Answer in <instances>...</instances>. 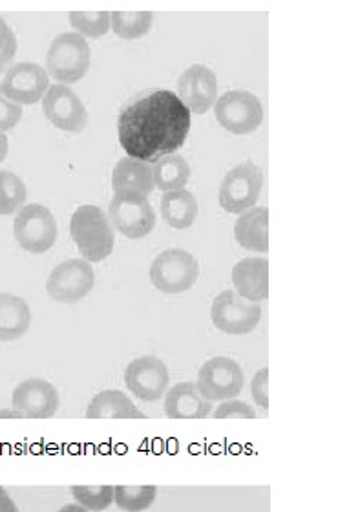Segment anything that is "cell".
I'll list each match as a JSON object with an SVG mask.
<instances>
[{
  "label": "cell",
  "instance_id": "cell-29",
  "mask_svg": "<svg viewBox=\"0 0 349 512\" xmlns=\"http://www.w3.org/2000/svg\"><path fill=\"white\" fill-rule=\"evenodd\" d=\"M75 503L88 512H103L114 503L112 485H75L72 487Z\"/></svg>",
  "mask_w": 349,
  "mask_h": 512
},
{
  "label": "cell",
  "instance_id": "cell-25",
  "mask_svg": "<svg viewBox=\"0 0 349 512\" xmlns=\"http://www.w3.org/2000/svg\"><path fill=\"white\" fill-rule=\"evenodd\" d=\"M154 24L152 11H114L110 13V30L125 41L145 37Z\"/></svg>",
  "mask_w": 349,
  "mask_h": 512
},
{
  "label": "cell",
  "instance_id": "cell-18",
  "mask_svg": "<svg viewBox=\"0 0 349 512\" xmlns=\"http://www.w3.org/2000/svg\"><path fill=\"white\" fill-rule=\"evenodd\" d=\"M212 410L211 401L191 381L178 383L165 394V416L169 419H205L211 416Z\"/></svg>",
  "mask_w": 349,
  "mask_h": 512
},
{
  "label": "cell",
  "instance_id": "cell-19",
  "mask_svg": "<svg viewBox=\"0 0 349 512\" xmlns=\"http://www.w3.org/2000/svg\"><path fill=\"white\" fill-rule=\"evenodd\" d=\"M112 189L114 192H130L149 198L156 189L152 167L147 161L123 158L116 163L112 171Z\"/></svg>",
  "mask_w": 349,
  "mask_h": 512
},
{
  "label": "cell",
  "instance_id": "cell-17",
  "mask_svg": "<svg viewBox=\"0 0 349 512\" xmlns=\"http://www.w3.org/2000/svg\"><path fill=\"white\" fill-rule=\"evenodd\" d=\"M233 286L234 293L251 304L269 299V260L244 258L234 264Z\"/></svg>",
  "mask_w": 349,
  "mask_h": 512
},
{
  "label": "cell",
  "instance_id": "cell-7",
  "mask_svg": "<svg viewBox=\"0 0 349 512\" xmlns=\"http://www.w3.org/2000/svg\"><path fill=\"white\" fill-rule=\"evenodd\" d=\"M214 118L227 132L245 136L264 121V107L249 90H229L214 103Z\"/></svg>",
  "mask_w": 349,
  "mask_h": 512
},
{
  "label": "cell",
  "instance_id": "cell-24",
  "mask_svg": "<svg viewBox=\"0 0 349 512\" xmlns=\"http://www.w3.org/2000/svg\"><path fill=\"white\" fill-rule=\"evenodd\" d=\"M152 174L159 191H178L191 180V165L180 154H169L154 163Z\"/></svg>",
  "mask_w": 349,
  "mask_h": 512
},
{
  "label": "cell",
  "instance_id": "cell-39",
  "mask_svg": "<svg viewBox=\"0 0 349 512\" xmlns=\"http://www.w3.org/2000/svg\"><path fill=\"white\" fill-rule=\"evenodd\" d=\"M2 22H6V21H4V19H2V17H0V24H2Z\"/></svg>",
  "mask_w": 349,
  "mask_h": 512
},
{
  "label": "cell",
  "instance_id": "cell-36",
  "mask_svg": "<svg viewBox=\"0 0 349 512\" xmlns=\"http://www.w3.org/2000/svg\"><path fill=\"white\" fill-rule=\"evenodd\" d=\"M57 512H88L86 509H83L81 505H77V503H68V505H64Z\"/></svg>",
  "mask_w": 349,
  "mask_h": 512
},
{
  "label": "cell",
  "instance_id": "cell-15",
  "mask_svg": "<svg viewBox=\"0 0 349 512\" xmlns=\"http://www.w3.org/2000/svg\"><path fill=\"white\" fill-rule=\"evenodd\" d=\"M181 103L191 114H205L218 101V77L205 64H192L178 79Z\"/></svg>",
  "mask_w": 349,
  "mask_h": 512
},
{
  "label": "cell",
  "instance_id": "cell-8",
  "mask_svg": "<svg viewBox=\"0 0 349 512\" xmlns=\"http://www.w3.org/2000/svg\"><path fill=\"white\" fill-rule=\"evenodd\" d=\"M108 220L130 240H141L156 227V213L149 198L130 192H114L108 205Z\"/></svg>",
  "mask_w": 349,
  "mask_h": 512
},
{
  "label": "cell",
  "instance_id": "cell-28",
  "mask_svg": "<svg viewBox=\"0 0 349 512\" xmlns=\"http://www.w3.org/2000/svg\"><path fill=\"white\" fill-rule=\"evenodd\" d=\"M68 21L83 39H101L110 32L108 11H72L68 13Z\"/></svg>",
  "mask_w": 349,
  "mask_h": 512
},
{
  "label": "cell",
  "instance_id": "cell-11",
  "mask_svg": "<svg viewBox=\"0 0 349 512\" xmlns=\"http://www.w3.org/2000/svg\"><path fill=\"white\" fill-rule=\"evenodd\" d=\"M211 320L216 330L225 335H247L260 324L262 306L251 304L238 297L234 291L227 289L220 293L211 306Z\"/></svg>",
  "mask_w": 349,
  "mask_h": 512
},
{
  "label": "cell",
  "instance_id": "cell-32",
  "mask_svg": "<svg viewBox=\"0 0 349 512\" xmlns=\"http://www.w3.org/2000/svg\"><path fill=\"white\" fill-rule=\"evenodd\" d=\"M253 401L260 408L269 410V368L258 370L251 381Z\"/></svg>",
  "mask_w": 349,
  "mask_h": 512
},
{
  "label": "cell",
  "instance_id": "cell-1",
  "mask_svg": "<svg viewBox=\"0 0 349 512\" xmlns=\"http://www.w3.org/2000/svg\"><path fill=\"white\" fill-rule=\"evenodd\" d=\"M191 112L170 90H154L117 118V136L128 158L156 161L176 154L191 134Z\"/></svg>",
  "mask_w": 349,
  "mask_h": 512
},
{
  "label": "cell",
  "instance_id": "cell-12",
  "mask_svg": "<svg viewBox=\"0 0 349 512\" xmlns=\"http://www.w3.org/2000/svg\"><path fill=\"white\" fill-rule=\"evenodd\" d=\"M50 88V75L41 64L17 63L8 68L0 92L15 105H35Z\"/></svg>",
  "mask_w": 349,
  "mask_h": 512
},
{
  "label": "cell",
  "instance_id": "cell-30",
  "mask_svg": "<svg viewBox=\"0 0 349 512\" xmlns=\"http://www.w3.org/2000/svg\"><path fill=\"white\" fill-rule=\"evenodd\" d=\"M211 416L214 419H254L256 412H254L253 406L247 405L244 401L229 399V401L220 403L218 408H214Z\"/></svg>",
  "mask_w": 349,
  "mask_h": 512
},
{
  "label": "cell",
  "instance_id": "cell-2",
  "mask_svg": "<svg viewBox=\"0 0 349 512\" xmlns=\"http://www.w3.org/2000/svg\"><path fill=\"white\" fill-rule=\"evenodd\" d=\"M70 236L88 264L103 262L116 246L108 214L97 205H81L70 218Z\"/></svg>",
  "mask_w": 349,
  "mask_h": 512
},
{
  "label": "cell",
  "instance_id": "cell-14",
  "mask_svg": "<svg viewBox=\"0 0 349 512\" xmlns=\"http://www.w3.org/2000/svg\"><path fill=\"white\" fill-rule=\"evenodd\" d=\"M43 114L53 127L70 134H81L88 127L85 103L72 88L59 83L48 88L43 99Z\"/></svg>",
  "mask_w": 349,
  "mask_h": 512
},
{
  "label": "cell",
  "instance_id": "cell-5",
  "mask_svg": "<svg viewBox=\"0 0 349 512\" xmlns=\"http://www.w3.org/2000/svg\"><path fill=\"white\" fill-rule=\"evenodd\" d=\"M264 187V171L254 161H244L225 174L218 202L223 211L242 214L253 209Z\"/></svg>",
  "mask_w": 349,
  "mask_h": 512
},
{
  "label": "cell",
  "instance_id": "cell-21",
  "mask_svg": "<svg viewBox=\"0 0 349 512\" xmlns=\"http://www.w3.org/2000/svg\"><path fill=\"white\" fill-rule=\"evenodd\" d=\"M32 326V310L26 300L0 293V342L22 339Z\"/></svg>",
  "mask_w": 349,
  "mask_h": 512
},
{
  "label": "cell",
  "instance_id": "cell-35",
  "mask_svg": "<svg viewBox=\"0 0 349 512\" xmlns=\"http://www.w3.org/2000/svg\"><path fill=\"white\" fill-rule=\"evenodd\" d=\"M8 150H10V143H8V138H6V134H4V132H0V163L6 160V156H8Z\"/></svg>",
  "mask_w": 349,
  "mask_h": 512
},
{
  "label": "cell",
  "instance_id": "cell-34",
  "mask_svg": "<svg viewBox=\"0 0 349 512\" xmlns=\"http://www.w3.org/2000/svg\"><path fill=\"white\" fill-rule=\"evenodd\" d=\"M0 512H21L19 507H17V503L11 500L8 491L0 492Z\"/></svg>",
  "mask_w": 349,
  "mask_h": 512
},
{
  "label": "cell",
  "instance_id": "cell-23",
  "mask_svg": "<svg viewBox=\"0 0 349 512\" xmlns=\"http://www.w3.org/2000/svg\"><path fill=\"white\" fill-rule=\"evenodd\" d=\"M161 218L172 229H189L198 218V200L191 191L178 189V191L165 192L161 198Z\"/></svg>",
  "mask_w": 349,
  "mask_h": 512
},
{
  "label": "cell",
  "instance_id": "cell-3",
  "mask_svg": "<svg viewBox=\"0 0 349 512\" xmlns=\"http://www.w3.org/2000/svg\"><path fill=\"white\" fill-rule=\"evenodd\" d=\"M90 44L75 32H66L53 39L46 54V72L59 85H75L90 70Z\"/></svg>",
  "mask_w": 349,
  "mask_h": 512
},
{
  "label": "cell",
  "instance_id": "cell-27",
  "mask_svg": "<svg viewBox=\"0 0 349 512\" xmlns=\"http://www.w3.org/2000/svg\"><path fill=\"white\" fill-rule=\"evenodd\" d=\"M28 200V189L11 171H0V216L19 213Z\"/></svg>",
  "mask_w": 349,
  "mask_h": 512
},
{
  "label": "cell",
  "instance_id": "cell-4",
  "mask_svg": "<svg viewBox=\"0 0 349 512\" xmlns=\"http://www.w3.org/2000/svg\"><path fill=\"white\" fill-rule=\"evenodd\" d=\"M200 277V264L185 249H167L150 266L152 286L165 295H180L194 288Z\"/></svg>",
  "mask_w": 349,
  "mask_h": 512
},
{
  "label": "cell",
  "instance_id": "cell-38",
  "mask_svg": "<svg viewBox=\"0 0 349 512\" xmlns=\"http://www.w3.org/2000/svg\"><path fill=\"white\" fill-rule=\"evenodd\" d=\"M2 491H6V489H4V487H0V492Z\"/></svg>",
  "mask_w": 349,
  "mask_h": 512
},
{
  "label": "cell",
  "instance_id": "cell-13",
  "mask_svg": "<svg viewBox=\"0 0 349 512\" xmlns=\"http://www.w3.org/2000/svg\"><path fill=\"white\" fill-rule=\"evenodd\" d=\"M125 384L139 401L156 403L169 390L170 374L167 364L154 355L138 357L125 370Z\"/></svg>",
  "mask_w": 349,
  "mask_h": 512
},
{
  "label": "cell",
  "instance_id": "cell-37",
  "mask_svg": "<svg viewBox=\"0 0 349 512\" xmlns=\"http://www.w3.org/2000/svg\"><path fill=\"white\" fill-rule=\"evenodd\" d=\"M22 414L17 410H0V419H21Z\"/></svg>",
  "mask_w": 349,
  "mask_h": 512
},
{
  "label": "cell",
  "instance_id": "cell-9",
  "mask_svg": "<svg viewBox=\"0 0 349 512\" xmlns=\"http://www.w3.org/2000/svg\"><path fill=\"white\" fill-rule=\"evenodd\" d=\"M245 375L242 366L231 357H212L198 372L196 388L211 403H223L240 395L244 388Z\"/></svg>",
  "mask_w": 349,
  "mask_h": 512
},
{
  "label": "cell",
  "instance_id": "cell-33",
  "mask_svg": "<svg viewBox=\"0 0 349 512\" xmlns=\"http://www.w3.org/2000/svg\"><path fill=\"white\" fill-rule=\"evenodd\" d=\"M22 107L11 103L10 99L2 96L0 92V132H6L21 123Z\"/></svg>",
  "mask_w": 349,
  "mask_h": 512
},
{
  "label": "cell",
  "instance_id": "cell-22",
  "mask_svg": "<svg viewBox=\"0 0 349 512\" xmlns=\"http://www.w3.org/2000/svg\"><path fill=\"white\" fill-rule=\"evenodd\" d=\"M88 419H145V414L121 390H103L86 408Z\"/></svg>",
  "mask_w": 349,
  "mask_h": 512
},
{
  "label": "cell",
  "instance_id": "cell-10",
  "mask_svg": "<svg viewBox=\"0 0 349 512\" xmlns=\"http://www.w3.org/2000/svg\"><path fill=\"white\" fill-rule=\"evenodd\" d=\"M96 273L83 258H70L63 264L53 267L46 280V293L50 299L61 304H75L88 297L94 289Z\"/></svg>",
  "mask_w": 349,
  "mask_h": 512
},
{
  "label": "cell",
  "instance_id": "cell-20",
  "mask_svg": "<svg viewBox=\"0 0 349 512\" xmlns=\"http://www.w3.org/2000/svg\"><path fill=\"white\" fill-rule=\"evenodd\" d=\"M234 238L240 246L254 253L269 251V209L253 207L240 214L234 225Z\"/></svg>",
  "mask_w": 349,
  "mask_h": 512
},
{
  "label": "cell",
  "instance_id": "cell-31",
  "mask_svg": "<svg viewBox=\"0 0 349 512\" xmlns=\"http://www.w3.org/2000/svg\"><path fill=\"white\" fill-rule=\"evenodd\" d=\"M17 55V37L8 26V22L0 24V74L10 66Z\"/></svg>",
  "mask_w": 349,
  "mask_h": 512
},
{
  "label": "cell",
  "instance_id": "cell-6",
  "mask_svg": "<svg viewBox=\"0 0 349 512\" xmlns=\"http://www.w3.org/2000/svg\"><path fill=\"white\" fill-rule=\"evenodd\" d=\"M13 235L24 251L32 255H44L57 242L59 229L48 207L41 203H30L24 205L15 216Z\"/></svg>",
  "mask_w": 349,
  "mask_h": 512
},
{
  "label": "cell",
  "instance_id": "cell-16",
  "mask_svg": "<svg viewBox=\"0 0 349 512\" xmlns=\"http://www.w3.org/2000/svg\"><path fill=\"white\" fill-rule=\"evenodd\" d=\"M59 403V392L44 379H26L11 394L13 410L28 419H50L57 414Z\"/></svg>",
  "mask_w": 349,
  "mask_h": 512
},
{
  "label": "cell",
  "instance_id": "cell-26",
  "mask_svg": "<svg viewBox=\"0 0 349 512\" xmlns=\"http://www.w3.org/2000/svg\"><path fill=\"white\" fill-rule=\"evenodd\" d=\"M158 498L156 485H117L114 487V503L121 511L143 512Z\"/></svg>",
  "mask_w": 349,
  "mask_h": 512
}]
</instances>
